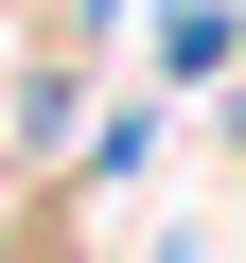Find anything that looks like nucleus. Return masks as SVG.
I'll use <instances>...</instances> for the list:
<instances>
[{
  "label": "nucleus",
  "instance_id": "1",
  "mask_svg": "<svg viewBox=\"0 0 246 263\" xmlns=\"http://www.w3.org/2000/svg\"><path fill=\"white\" fill-rule=\"evenodd\" d=\"M159 70H176V88L229 70V0H176V18H159Z\"/></svg>",
  "mask_w": 246,
  "mask_h": 263
}]
</instances>
